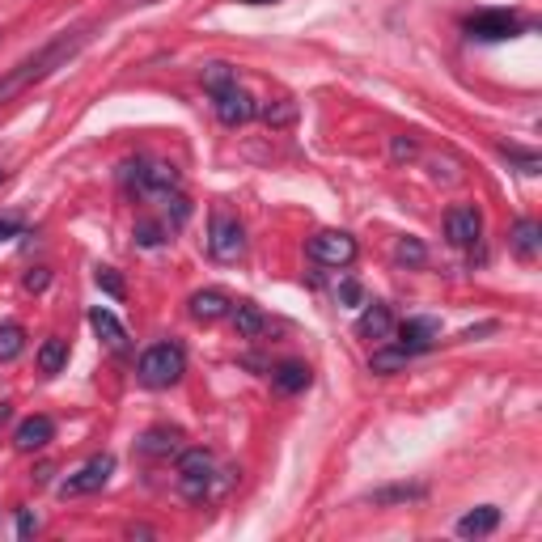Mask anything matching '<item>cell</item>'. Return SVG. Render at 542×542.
<instances>
[{
	"instance_id": "cell-18",
	"label": "cell",
	"mask_w": 542,
	"mask_h": 542,
	"mask_svg": "<svg viewBox=\"0 0 542 542\" xmlns=\"http://www.w3.org/2000/svg\"><path fill=\"white\" fill-rule=\"evenodd\" d=\"M310 382H314V373L301 360H284V365L271 369V386L280 394H301V390H310Z\"/></svg>"
},
{
	"instance_id": "cell-25",
	"label": "cell",
	"mask_w": 542,
	"mask_h": 542,
	"mask_svg": "<svg viewBox=\"0 0 542 542\" xmlns=\"http://www.w3.org/2000/svg\"><path fill=\"white\" fill-rule=\"evenodd\" d=\"M200 81H204V89H208V94H216V89H225V85H233V81H238V68H233V64H225V60H212V64H204Z\"/></svg>"
},
{
	"instance_id": "cell-29",
	"label": "cell",
	"mask_w": 542,
	"mask_h": 542,
	"mask_svg": "<svg viewBox=\"0 0 542 542\" xmlns=\"http://www.w3.org/2000/svg\"><path fill=\"white\" fill-rule=\"evenodd\" d=\"M504 157L517 161L521 174H538V170H542V157H538V153H526V149H517V144H504Z\"/></svg>"
},
{
	"instance_id": "cell-28",
	"label": "cell",
	"mask_w": 542,
	"mask_h": 542,
	"mask_svg": "<svg viewBox=\"0 0 542 542\" xmlns=\"http://www.w3.org/2000/svg\"><path fill=\"white\" fill-rule=\"evenodd\" d=\"M428 259V250L420 238H399V246H394V263H403V267H424Z\"/></svg>"
},
{
	"instance_id": "cell-38",
	"label": "cell",
	"mask_w": 542,
	"mask_h": 542,
	"mask_svg": "<svg viewBox=\"0 0 542 542\" xmlns=\"http://www.w3.org/2000/svg\"><path fill=\"white\" fill-rule=\"evenodd\" d=\"M242 5H276V0H242Z\"/></svg>"
},
{
	"instance_id": "cell-23",
	"label": "cell",
	"mask_w": 542,
	"mask_h": 542,
	"mask_svg": "<svg viewBox=\"0 0 542 542\" xmlns=\"http://www.w3.org/2000/svg\"><path fill=\"white\" fill-rule=\"evenodd\" d=\"M64 365H68V339H60V335L43 339V348H39V369L51 377V373H60Z\"/></svg>"
},
{
	"instance_id": "cell-39",
	"label": "cell",
	"mask_w": 542,
	"mask_h": 542,
	"mask_svg": "<svg viewBox=\"0 0 542 542\" xmlns=\"http://www.w3.org/2000/svg\"><path fill=\"white\" fill-rule=\"evenodd\" d=\"M0 183H5V170H0Z\"/></svg>"
},
{
	"instance_id": "cell-10",
	"label": "cell",
	"mask_w": 542,
	"mask_h": 542,
	"mask_svg": "<svg viewBox=\"0 0 542 542\" xmlns=\"http://www.w3.org/2000/svg\"><path fill=\"white\" fill-rule=\"evenodd\" d=\"M445 238H449V246H458V250H475L479 238H483V216H479V208H471V204L449 208V212H445Z\"/></svg>"
},
{
	"instance_id": "cell-26",
	"label": "cell",
	"mask_w": 542,
	"mask_h": 542,
	"mask_svg": "<svg viewBox=\"0 0 542 542\" xmlns=\"http://www.w3.org/2000/svg\"><path fill=\"white\" fill-rule=\"evenodd\" d=\"M26 348V331L17 322H0V360H17Z\"/></svg>"
},
{
	"instance_id": "cell-17",
	"label": "cell",
	"mask_w": 542,
	"mask_h": 542,
	"mask_svg": "<svg viewBox=\"0 0 542 542\" xmlns=\"http://www.w3.org/2000/svg\"><path fill=\"white\" fill-rule=\"evenodd\" d=\"M509 246L521 263H534L542 255V225L538 221H517L513 233H509Z\"/></svg>"
},
{
	"instance_id": "cell-13",
	"label": "cell",
	"mask_w": 542,
	"mask_h": 542,
	"mask_svg": "<svg viewBox=\"0 0 542 542\" xmlns=\"http://www.w3.org/2000/svg\"><path fill=\"white\" fill-rule=\"evenodd\" d=\"M356 331H360V339H373V343H390V339H394V314H390V305H382V301L365 305V314H360Z\"/></svg>"
},
{
	"instance_id": "cell-32",
	"label": "cell",
	"mask_w": 542,
	"mask_h": 542,
	"mask_svg": "<svg viewBox=\"0 0 542 542\" xmlns=\"http://www.w3.org/2000/svg\"><path fill=\"white\" fill-rule=\"evenodd\" d=\"M335 297H339L343 305H365V293H360V284H356V280H339Z\"/></svg>"
},
{
	"instance_id": "cell-5",
	"label": "cell",
	"mask_w": 542,
	"mask_h": 542,
	"mask_svg": "<svg viewBox=\"0 0 542 542\" xmlns=\"http://www.w3.org/2000/svg\"><path fill=\"white\" fill-rule=\"evenodd\" d=\"M208 255L216 263H238L246 255V225L233 216L229 208H216L212 212V225H208Z\"/></svg>"
},
{
	"instance_id": "cell-30",
	"label": "cell",
	"mask_w": 542,
	"mask_h": 542,
	"mask_svg": "<svg viewBox=\"0 0 542 542\" xmlns=\"http://www.w3.org/2000/svg\"><path fill=\"white\" fill-rule=\"evenodd\" d=\"M390 157L394 161H415V157H420V140H415V136H394L390 140Z\"/></svg>"
},
{
	"instance_id": "cell-20",
	"label": "cell",
	"mask_w": 542,
	"mask_h": 542,
	"mask_svg": "<svg viewBox=\"0 0 542 542\" xmlns=\"http://www.w3.org/2000/svg\"><path fill=\"white\" fill-rule=\"evenodd\" d=\"M229 318H233V327H238V335L242 339H259L271 322H267V314L259 310V305H250V301H242V305H233L229 310Z\"/></svg>"
},
{
	"instance_id": "cell-37",
	"label": "cell",
	"mask_w": 542,
	"mask_h": 542,
	"mask_svg": "<svg viewBox=\"0 0 542 542\" xmlns=\"http://www.w3.org/2000/svg\"><path fill=\"white\" fill-rule=\"evenodd\" d=\"M9 420V403H0V424H5Z\"/></svg>"
},
{
	"instance_id": "cell-24",
	"label": "cell",
	"mask_w": 542,
	"mask_h": 542,
	"mask_svg": "<svg viewBox=\"0 0 542 542\" xmlns=\"http://www.w3.org/2000/svg\"><path fill=\"white\" fill-rule=\"evenodd\" d=\"M259 115H263L267 128H288V123H297V102L293 98H276V102H267Z\"/></svg>"
},
{
	"instance_id": "cell-35",
	"label": "cell",
	"mask_w": 542,
	"mask_h": 542,
	"mask_svg": "<svg viewBox=\"0 0 542 542\" xmlns=\"http://www.w3.org/2000/svg\"><path fill=\"white\" fill-rule=\"evenodd\" d=\"M47 280H51V276H47V267H34L30 276H26V288H30V293H43Z\"/></svg>"
},
{
	"instance_id": "cell-11",
	"label": "cell",
	"mask_w": 542,
	"mask_h": 542,
	"mask_svg": "<svg viewBox=\"0 0 542 542\" xmlns=\"http://www.w3.org/2000/svg\"><path fill=\"white\" fill-rule=\"evenodd\" d=\"M394 335H399L394 343H399L407 356H420L437 343L441 327H437V318H407V322H394Z\"/></svg>"
},
{
	"instance_id": "cell-27",
	"label": "cell",
	"mask_w": 542,
	"mask_h": 542,
	"mask_svg": "<svg viewBox=\"0 0 542 542\" xmlns=\"http://www.w3.org/2000/svg\"><path fill=\"white\" fill-rule=\"evenodd\" d=\"M407 360H411V356L399 348V343H394V348H377V352H373L369 369H373V373H394V369H403Z\"/></svg>"
},
{
	"instance_id": "cell-15",
	"label": "cell",
	"mask_w": 542,
	"mask_h": 542,
	"mask_svg": "<svg viewBox=\"0 0 542 542\" xmlns=\"http://www.w3.org/2000/svg\"><path fill=\"white\" fill-rule=\"evenodd\" d=\"M136 449L144 458H174V454H183V432L178 428H149L136 441Z\"/></svg>"
},
{
	"instance_id": "cell-14",
	"label": "cell",
	"mask_w": 542,
	"mask_h": 542,
	"mask_svg": "<svg viewBox=\"0 0 542 542\" xmlns=\"http://www.w3.org/2000/svg\"><path fill=\"white\" fill-rule=\"evenodd\" d=\"M51 437H56V424H51V415H30V420L17 424L13 445L22 449V454H34V449H43Z\"/></svg>"
},
{
	"instance_id": "cell-22",
	"label": "cell",
	"mask_w": 542,
	"mask_h": 542,
	"mask_svg": "<svg viewBox=\"0 0 542 542\" xmlns=\"http://www.w3.org/2000/svg\"><path fill=\"white\" fill-rule=\"evenodd\" d=\"M170 229H174V225L153 221V216H144V221H136L132 238H136V246H144V250H157V246H166V242H170Z\"/></svg>"
},
{
	"instance_id": "cell-7",
	"label": "cell",
	"mask_w": 542,
	"mask_h": 542,
	"mask_svg": "<svg viewBox=\"0 0 542 542\" xmlns=\"http://www.w3.org/2000/svg\"><path fill=\"white\" fill-rule=\"evenodd\" d=\"M111 475H115V458H111V454H94V458L81 466V471H72V475L60 483V496H64V500L94 496V492H102V487L111 483Z\"/></svg>"
},
{
	"instance_id": "cell-16",
	"label": "cell",
	"mask_w": 542,
	"mask_h": 542,
	"mask_svg": "<svg viewBox=\"0 0 542 542\" xmlns=\"http://www.w3.org/2000/svg\"><path fill=\"white\" fill-rule=\"evenodd\" d=\"M191 318L195 322H221V318H229V310H233V301L221 293V288H204V293H191Z\"/></svg>"
},
{
	"instance_id": "cell-12",
	"label": "cell",
	"mask_w": 542,
	"mask_h": 542,
	"mask_svg": "<svg viewBox=\"0 0 542 542\" xmlns=\"http://www.w3.org/2000/svg\"><path fill=\"white\" fill-rule=\"evenodd\" d=\"M89 327H94V335L111 348L115 356H128V348H132V339H128V331H123V322L111 314V310H89Z\"/></svg>"
},
{
	"instance_id": "cell-34",
	"label": "cell",
	"mask_w": 542,
	"mask_h": 542,
	"mask_svg": "<svg viewBox=\"0 0 542 542\" xmlns=\"http://www.w3.org/2000/svg\"><path fill=\"white\" fill-rule=\"evenodd\" d=\"M30 534H39V517H34V513H17V538H30Z\"/></svg>"
},
{
	"instance_id": "cell-1",
	"label": "cell",
	"mask_w": 542,
	"mask_h": 542,
	"mask_svg": "<svg viewBox=\"0 0 542 542\" xmlns=\"http://www.w3.org/2000/svg\"><path fill=\"white\" fill-rule=\"evenodd\" d=\"M89 39H94L89 30H68V34H60V39H51L43 51H34L30 60H22L9 72H0V106L13 102V98H22L26 89H34V85H43L56 68H68V60H77Z\"/></svg>"
},
{
	"instance_id": "cell-31",
	"label": "cell",
	"mask_w": 542,
	"mask_h": 542,
	"mask_svg": "<svg viewBox=\"0 0 542 542\" xmlns=\"http://www.w3.org/2000/svg\"><path fill=\"white\" fill-rule=\"evenodd\" d=\"M94 280H98V288H102L106 297H115V301L123 297V280H119V271H115V267H98V276H94Z\"/></svg>"
},
{
	"instance_id": "cell-9",
	"label": "cell",
	"mask_w": 542,
	"mask_h": 542,
	"mask_svg": "<svg viewBox=\"0 0 542 542\" xmlns=\"http://www.w3.org/2000/svg\"><path fill=\"white\" fill-rule=\"evenodd\" d=\"M212 111H216V119H221L225 128H242V123H250L259 115V106H255V98H250L238 81H233V85H225V89H216V94H212Z\"/></svg>"
},
{
	"instance_id": "cell-6",
	"label": "cell",
	"mask_w": 542,
	"mask_h": 542,
	"mask_svg": "<svg viewBox=\"0 0 542 542\" xmlns=\"http://www.w3.org/2000/svg\"><path fill=\"white\" fill-rule=\"evenodd\" d=\"M310 259L318 263V267H348V263H356V255H360V246H356V238L352 233H343V229H322V233H314L310 238Z\"/></svg>"
},
{
	"instance_id": "cell-19",
	"label": "cell",
	"mask_w": 542,
	"mask_h": 542,
	"mask_svg": "<svg viewBox=\"0 0 542 542\" xmlns=\"http://www.w3.org/2000/svg\"><path fill=\"white\" fill-rule=\"evenodd\" d=\"M496 526H500V509H496V504H479V509L458 517V534L462 538H487Z\"/></svg>"
},
{
	"instance_id": "cell-33",
	"label": "cell",
	"mask_w": 542,
	"mask_h": 542,
	"mask_svg": "<svg viewBox=\"0 0 542 542\" xmlns=\"http://www.w3.org/2000/svg\"><path fill=\"white\" fill-rule=\"evenodd\" d=\"M26 225H22V216H0V242H9V238H17Z\"/></svg>"
},
{
	"instance_id": "cell-4",
	"label": "cell",
	"mask_w": 542,
	"mask_h": 542,
	"mask_svg": "<svg viewBox=\"0 0 542 542\" xmlns=\"http://www.w3.org/2000/svg\"><path fill=\"white\" fill-rule=\"evenodd\" d=\"M183 373H187V352L178 348V343H153V348L140 356V365H136V377L149 390H166Z\"/></svg>"
},
{
	"instance_id": "cell-3",
	"label": "cell",
	"mask_w": 542,
	"mask_h": 542,
	"mask_svg": "<svg viewBox=\"0 0 542 542\" xmlns=\"http://www.w3.org/2000/svg\"><path fill=\"white\" fill-rule=\"evenodd\" d=\"M119 178H123V187H132L136 195H149V200H161V195L183 187V174H178L170 161H144V157L123 161Z\"/></svg>"
},
{
	"instance_id": "cell-2",
	"label": "cell",
	"mask_w": 542,
	"mask_h": 542,
	"mask_svg": "<svg viewBox=\"0 0 542 542\" xmlns=\"http://www.w3.org/2000/svg\"><path fill=\"white\" fill-rule=\"evenodd\" d=\"M221 466H216V458L208 454V449H183L178 454V492H183L187 500H208L221 492Z\"/></svg>"
},
{
	"instance_id": "cell-21",
	"label": "cell",
	"mask_w": 542,
	"mask_h": 542,
	"mask_svg": "<svg viewBox=\"0 0 542 542\" xmlns=\"http://www.w3.org/2000/svg\"><path fill=\"white\" fill-rule=\"evenodd\" d=\"M428 496V487L424 483H399V487H382V492H373L369 504L373 509H386V504H411V500H424Z\"/></svg>"
},
{
	"instance_id": "cell-8",
	"label": "cell",
	"mask_w": 542,
	"mask_h": 542,
	"mask_svg": "<svg viewBox=\"0 0 542 542\" xmlns=\"http://www.w3.org/2000/svg\"><path fill=\"white\" fill-rule=\"evenodd\" d=\"M521 30H526V22H521L517 13H509V9H483V13H475L471 22H466V34H471V39H479V43L517 39Z\"/></svg>"
},
{
	"instance_id": "cell-36",
	"label": "cell",
	"mask_w": 542,
	"mask_h": 542,
	"mask_svg": "<svg viewBox=\"0 0 542 542\" xmlns=\"http://www.w3.org/2000/svg\"><path fill=\"white\" fill-rule=\"evenodd\" d=\"M128 538H153V530H149V526H132Z\"/></svg>"
}]
</instances>
